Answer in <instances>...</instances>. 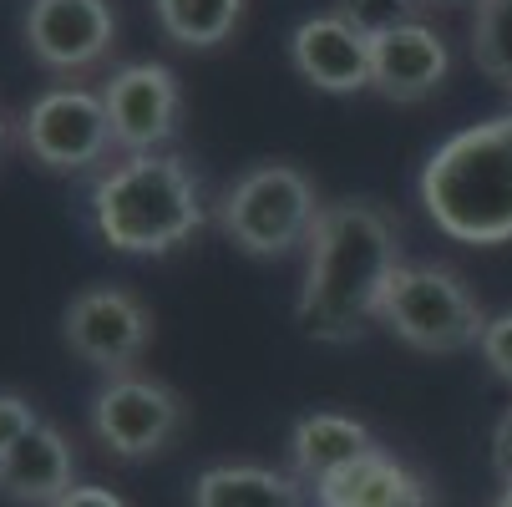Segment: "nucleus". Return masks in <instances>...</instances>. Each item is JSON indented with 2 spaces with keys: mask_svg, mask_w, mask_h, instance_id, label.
Listing matches in <instances>:
<instances>
[{
  "mask_svg": "<svg viewBox=\"0 0 512 507\" xmlns=\"http://www.w3.org/2000/svg\"><path fill=\"white\" fill-rule=\"evenodd\" d=\"M305 284L295 300V320L310 340L350 345L365 320L381 310L391 274L401 269V229L381 203H330L320 208L310 234Z\"/></svg>",
  "mask_w": 512,
  "mask_h": 507,
  "instance_id": "1",
  "label": "nucleus"
},
{
  "mask_svg": "<svg viewBox=\"0 0 512 507\" xmlns=\"http://www.w3.org/2000/svg\"><path fill=\"white\" fill-rule=\"evenodd\" d=\"M421 203L457 244H512V112L452 132L421 168Z\"/></svg>",
  "mask_w": 512,
  "mask_h": 507,
  "instance_id": "2",
  "label": "nucleus"
},
{
  "mask_svg": "<svg viewBox=\"0 0 512 507\" xmlns=\"http://www.w3.org/2000/svg\"><path fill=\"white\" fill-rule=\"evenodd\" d=\"M92 224L107 249L158 259L203 229V198L178 153H137L97 178Z\"/></svg>",
  "mask_w": 512,
  "mask_h": 507,
  "instance_id": "3",
  "label": "nucleus"
},
{
  "mask_svg": "<svg viewBox=\"0 0 512 507\" xmlns=\"http://www.w3.org/2000/svg\"><path fill=\"white\" fill-rule=\"evenodd\" d=\"M376 320L406 340L411 350L426 355H457L482 345L487 315L477 305V295L442 264H401L381 295Z\"/></svg>",
  "mask_w": 512,
  "mask_h": 507,
  "instance_id": "4",
  "label": "nucleus"
},
{
  "mask_svg": "<svg viewBox=\"0 0 512 507\" xmlns=\"http://www.w3.org/2000/svg\"><path fill=\"white\" fill-rule=\"evenodd\" d=\"M320 219L315 183L295 163H259L249 168L218 203V229L234 239V249L254 259H279L289 249L310 244Z\"/></svg>",
  "mask_w": 512,
  "mask_h": 507,
  "instance_id": "5",
  "label": "nucleus"
},
{
  "mask_svg": "<svg viewBox=\"0 0 512 507\" xmlns=\"http://www.w3.org/2000/svg\"><path fill=\"white\" fill-rule=\"evenodd\" d=\"M21 148L51 173H87L112 153V122L102 92L51 87L21 112Z\"/></svg>",
  "mask_w": 512,
  "mask_h": 507,
  "instance_id": "6",
  "label": "nucleus"
},
{
  "mask_svg": "<svg viewBox=\"0 0 512 507\" xmlns=\"http://www.w3.org/2000/svg\"><path fill=\"white\" fill-rule=\"evenodd\" d=\"M61 335H66L71 355H82L87 366H97L107 376H127L153 345V310L132 289L92 284L82 295H71V305L61 315Z\"/></svg>",
  "mask_w": 512,
  "mask_h": 507,
  "instance_id": "7",
  "label": "nucleus"
},
{
  "mask_svg": "<svg viewBox=\"0 0 512 507\" xmlns=\"http://www.w3.org/2000/svg\"><path fill=\"white\" fill-rule=\"evenodd\" d=\"M92 431L122 462L158 457L183 431V401L173 386L153 376H137V371L107 376V386L92 396Z\"/></svg>",
  "mask_w": 512,
  "mask_h": 507,
  "instance_id": "8",
  "label": "nucleus"
},
{
  "mask_svg": "<svg viewBox=\"0 0 512 507\" xmlns=\"http://www.w3.org/2000/svg\"><path fill=\"white\" fill-rule=\"evenodd\" d=\"M102 107L112 122V148L137 158V153H158L178 132L183 92L163 61H132L112 71V82L102 87Z\"/></svg>",
  "mask_w": 512,
  "mask_h": 507,
  "instance_id": "9",
  "label": "nucleus"
},
{
  "mask_svg": "<svg viewBox=\"0 0 512 507\" xmlns=\"http://www.w3.org/2000/svg\"><path fill=\"white\" fill-rule=\"evenodd\" d=\"M117 16L107 0H31L26 46L51 71H87L112 51Z\"/></svg>",
  "mask_w": 512,
  "mask_h": 507,
  "instance_id": "10",
  "label": "nucleus"
},
{
  "mask_svg": "<svg viewBox=\"0 0 512 507\" xmlns=\"http://www.w3.org/2000/svg\"><path fill=\"white\" fill-rule=\"evenodd\" d=\"M289 61H295V71L315 92H330V97H350V92L371 87V41L350 31L335 11L295 26Z\"/></svg>",
  "mask_w": 512,
  "mask_h": 507,
  "instance_id": "11",
  "label": "nucleus"
},
{
  "mask_svg": "<svg viewBox=\"0 0 512 507\" xmlns=\"http://www.w3.org/2000/svg\"><path fill=\"white\" fill-rule=\"evenodd\" d=\"M447 41L426 21H411L401 31H386L371 41V87L386 102H421L447 82Z\"/></svg>",
  "mask_w": 512,
  "mask_h": 507,
  "instance_id": "12",
  "label": "nucleus"
},
{
  "mask_svg": "<svg viewBox=\"0 0 512 507\" xmlns=\"http://www.w3.org/2000/svg\"><path fill=\"white\" fill-rule=\"evenodd\" d=\"M71 487H77V452L46 421L26 431L0 462V497H11L21 507H56Z\"/></svg>",
  "mask_w": 512,
  "mask_h": 507,
  "instance_id": "13",
  "label": "nucleus"
},
{
  "mask_svg": "<svg viewBox=\"0 0 512 507\" xmlns=\"http://www.w3.org/2000/svg\"><path fill=\"white\" fill-rule=\"evenodd\" d=\"M315 507H436L421 472L396 462L391 452H365L315 487Z\"/></svg>",
  "mask_w": 512,
  "mask_h": 507,
  "instance_id": "14",
  "label": "nucleus"
},
{
  "mask_svg": "<svg viewBox=\"0 0 512 507\" xmlns=\"http://www.w3.org/2000/svg\"><path fill=\"white\" fill-rule=\"evenodd\" d=\"M365 452H376L371 426H360L355 416H340V411H310L289 431V462H295V477L310 487H320L340 467L360 462Z\"/></svg>",
  "mask_w": 512,
  "mask_h": 507,
  "instance_id": "15",
  "label": "nucleus"
},
{
  "mask_svg": "<svg viewBox=\"0 0 512 507\" xmlns=\"http://www.w3.org/2000/svg\"><path fill=\"white\" fill-rule=\"evenodd\" d=\"M193 507H305L295 477H284L259 462H224L208 467L193 482Z\"/></svg>",
  "mask_w": 512,
  "mask_h": 507,
  "instance_id": "16",
  "label": "nucleus"
},
{
  "mask_svg": "<svg viewBox=\"0 0 512 507\" xmlns=\"http://www.w3.org/2000/svg\"><path fill=\"white\" fill-rule=\"evenodd\" d=\"M153 16L168 41L208 51L234 36V26L244 21V0H153Z\"/></svg>",
  "mask_w": 512,
  "mask_h": 507,
  "instance_id": "17",
  "label": "nucleus"
},
{
  "mask_svg": "<svg viewBox=\"0 0 512 507\" xmlns=\"http://www.w3.org/2000/svg\"><path fill=\"white\" fill-rule=\"evenodd\" d=\"M472 61L487 82L512 97V0H477L472 11Z\"/></svg>",
  "mask_w": 512,
  "mask_h": 507,
  "instance_id": "18",
  "label": "nucleus"
},
{
  "mask_svg": "<svg viewBox=\"0 0 512 507\" xmlns=\"http://www.w3.org/2000/svg\"><path fill=\"white\" fill-rule=\"evenodd\" d=\"M421 6H426V0H335V16H340L350 31H360L365 41H376V36H386V31L411 26Z\"/></svg>",
  "mask_w": 512,
  "mask_h": 507,
  "instance_id": "19",
  "label": "nucleus"
},
{
  "mask_svg": "<svg viewBox=\"0 0 512 507\" xmlns=\"http://www.w3.org/2000/svg\"><path fill=\"white\" fill-rule=\"evenodd\" d=\"M36 426H41V416H36V406L26 396L0 391V462H6V452L26 437V431H36Z\"/></svg>",
  "mask_w": 512,
  "mask_h": 507,
  "instance_id": "20",
  "label": "nucleus"
},
{
  "mask_svg": "<svg viewBox=\"0 0 512 507\" xmlns=\"http://www.w3.org/2000/svg\"><path fill=\"white\" fill-rule=\"evenodd\" d=\"M477 350H482L487 366H492V371L512 386V310L487 320V330H482V345H477Z\"/></svg>",
  "mask_w": 512,
  "mask_h": 507,
  "instance_id": "21",
  "label": "nucleus"
},
{
  "mask_svg": "<svg viewBox=\"0 0 512 507\" xmlns=\"http://www.w3.org/2000/svg\"><path fill=\"white\" fill-rule=\"evenodd\" d=\"M492 472L502 477V487H512V406L502 411V421L492 431Z\"/></svg>",
  "mask_w": 512,
  "mask_h": 507,
  "instance_id": "22",
  "label": "nucleus"
},
{
  "mask_svg": "<svg viewBox=\"0 0 512 507\" xmlns=\"http://www.w3.org/2000/svg\"><path fill=\"white\" fill-rule=\"evenodd\" d=\"M56 507H127L112 487H71Z\"/></svg>",
  "mask_w": 512,
  "mask_h": 507,
  "instance_id": "23",
  "label": "nucleus"
},
{
  "mask_svg": "<svg viewBox=\"0 0 512 507\" xmlns=\"http://www.w3.org/2000/svg\"><path fill=\"white\" fill-rule=\"evenodd\" d=\"M492 507H512V487H502V492H497V502H492Z\"/></svg>",
  "mask_w": 512,
  "mask_h": 507,
  "instance_id": "24",
  "label": "nucleus"
},
{
  "mask_svg": "<svg viewBox=\"0 0 512 507\" xmlns=\"http://www.w3.org/2000/svg\"><path fill=\"white\" fill-rule=\"evenodd\" d=\"M0 148H6V117H0Z\"/></svg>",
  "mask_w": 512,
  "mask_h": 507,
  "instance_id": "25",
  "label": "nucleus"
}]
</instances>
